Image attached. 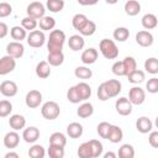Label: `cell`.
<instances>
[{"label":"cell","instance_id":"cell-35","mask_svg":"<svg viewBox=\"0 0 158 158\" xmlns=\"http://www.w3.org/2000/svg\"><path fill=\"white\" fill-rule=\"evenodd\" d=\"M88 17L84 15V14H75L74 16H73V19H72V26L74 27V30H77V31H79V30H81V27L88 22Z\"/></svg>","mask_w":158,"mask_h":158},{"label":"cell","instance_id":"cell-58","mask_svg":"<svg viewBox=\"0 0 158 158\" xmlns=\"http://www.w3.org/2000/svg\"><path fill=\"white\" fill-rule=\"evenodd\" d=\"M154 126L158 128V116H157V117H156V120H154Z\"/></svg>","mask_w":158,"mask_h":158},{"label":"cell","instance_id":"cell-7","mask_svg":"<svg viewBox=\"0 0 158 158\" xmlns=\"http://www.w3.org/2000/svg\"><path fill=\"white\" fill-rule=\"evenodd\" d=\"M16 68V58L6 54L0 59V75H6Z\"/></svg>","mask_w":158,"mask_h":158},{"label":"cell","instance_id":"cell-2","mask_svg":"<svg viewBox=\"0 0 158 158\" xmlns=\"http://www.w3.org/2000/svg\"><path fill=\"white\" fill-rule=\"evenodd\" d=\"M99 49L106 59H116L118 57V48L115 41L112 40H109V38L101 40L99 43Z\"/></svg>","mask_w":158,"mask_h":158},{"label":"cell","instance_id":"cell-30","mask_svg":"<svg viewBox=\"0 0 158 158\" xmlns=\"http://www.w3.org/2000/svg\"><path fill=\"white\" fill-rule=\"evenodd\" d=\"M112 36H114V40L115 41H117V42H125L130 37V30L126 28V27H117V28H115Z\"/></svg>","mask_w":158,"mask_h":158},{"label":"cell","instance_id":"cell-3","mask_svg":"<svg viewBox=\"0 0 158 158\" xmlns=\"http://www.w3.org/2000/svg\"><path fill=\"white\" fill-rule=\"evenodd\" d=\"M60 114V107L56 101H46L41 107V115L46 120H56Z\"/></svg>","mask_w":158,"mask_h":158},{"label":"cell","instance_id":"cell-8","mask_svg":"<svg viewBox=\"0 0 158 158\" xmlns=\"http://www.w3.org/2000/svg\"><path fill=\"white\" fill-rule=\"evenodd\" d=\"M132 106H133V104L130 101V99H127L125 96L118 98L115 102V109H116L117 114H120L122 116H128L132 112Z\"/></svg>","mask_w":158,"mask_h":158},{"label":"cell","instance_id":"cell-19","mask_svg":"<svg viewBox=\"0 0 158 158\" xmlns=\"http://www.w3.org/2000/svg\"><path fill=\"white\" fill-rule=\"evenodd\" d=\"M68 46H69V48H70L72 51H74V52L80 51V49H83L84 46H85V40H84V37H83L81 35H73V36H70L69 40H68Z\"/></svg>","mask_w":158,"mask_h":158},{"label":"cell","instance_id":"cell-48","mask_svg":"<svg viewBox=\"0 0 158 158\" xmlns=\"http://www.w3.org/2000/svg\"><path fill=\"white\" fill-rule=\"evenodd\" d=\"M111 70H112V73H114L115 75H117V77H123V75H126L123 60H116V62L112 64Z\"/></svg>","mask_w":158,"mask_h":158},{"label":"cell","instance_id":"cell-42","mask_svg":"<svg viewBox=\"0 0 158 158\" xmlns=\"http://www.w3.org/2000/svg\"><path fill=\"white\" fill-rule=\"evenodd\" d=\"M110 128H111V123H109V122H106V121H102V122H100V123L98 125V127H96V132H98V135H99L101 138L107 139Z\"/></svg>","mask_w":158,"mask_h":158},{"label":"cell","instance_id":"cell-5","mask_svg":"<svg viewBox=\"0 0 158 158\" xmlns=\"http://www.w3.org/2000/svg\"><path fill=\"white\" fill-rule=\"evenodd\" d=\"M102 84H104V88L106 90V94H107L109 99L117 96L121 93V90H122L121 81L117 80V79H109V80L104 81Z\"/></svg>","mask_w":158,"mask_h":158},{"label":"cell","instance_id":"cell-13","mask_svg":"<svg viewBox=\"0 0 158 158\" xmlns=\"http://www.w3.org/2000/svg\"><path fill=\"white\" fill-rule=\"evenodd\" d=\"M136 42L141 47H151L154 42V38H153V35L149 31L142 30V31H138L136 33Z\"/></svg>","mask_w":158,"mask_h":158},{"label":"cell","instance_id":"cell-4","mask_svg":"<svg viewBox=\"0 0 158 158\" xmlns=\"http://www.w3.org/2000/svg\"><path fill=\"white\" fill-rule=\"evenodd\" d=\"M46 36L42 30H33L27 35V43L32 48H40L44 44Z\"/></svg>","mask_w":158,"mask_h":158},{"label":"cell","instance_id":"cell-41","mask_svg":"<svg viewBox=\"0 0 158 158\" xmlns=\"http://www.w3.org/2000/svg\"><path fill=\"white\" fill-rule=\"evenodd\" d=\"M28 156L31 158H43L46 156V151H44L43 146H41V144H33L28 149Z\"/></svg>","mask_w":158,"mask_h":158},{"label":"cell","instance_id":"cell-27","mask_svg":"<svg viewBox=\"0 0 158 158\" xmlns=\"http://www.w3.org/2000/svg\"><path fill=\"white\" fill-rule=\"evenodd\" d=\"M10 36L14 41L22 42L25 38H27V32L22 26H14L10 30Z\"/></svg>","mask_w":158,"mask_h":158},{"label":"cell","instance_id":"cell-52","mask_svg":"<svg viewBox=\"0 0 158 158\" xmlns=\"http://www.w3.org/2000/svg\"><path fill=\"white\" fill-rule=\"evenodd\" d=\"M96 94H98V99H99V100H101V101H106V100H109V96H107V94H106V90H105L102 83L98 86V91H96Z\"/></svg>","mask_w":158,"mask_h":158},{"label":"cell","instance_id":"cell-44","mask_svg":"<svg viewBox=\"0 0 158 158\" xmlns=\"http://www.w3.org/2000/svg\"><path fill=\"white\" fill-rule=\"evenodd\" d=\"M48 156L51 158H63L64 157V147L49 144V147H48Z\"/></svg>","mask_w":158,"mask_h":158},{"label":"cell","instance_id":"cell-36","mask_svg":"<svg viewBox=\"0 0 158 158\" xmlns=\"http://www.w3.org/2000/svg\"><path fill=\"white\" fill-rule=\"evenodd\" d=\"M127 78H128V81L132 83V84H141L142 81H144L146 74H144L143 70L136 69V70H133L132 73H130V74L127 75Z\"/></svg>","mask_w":158,"mask_h":158},{"label":"cell","instance_id":"cell-28","mask_svg":"<svg viewBox=\"0 0 158 158\" xmlns=\"http://www.w3.org/2000/svg\"><path fill=\"white\" fill-rule=\"evenodd\" d=\"M38 26L42 31H52L56 26V20L52 16H43L38 21Z\"/></svg>","mask_w":158,"mask_h":158},{"label":"cell","instance_id":"cell-55","mask_svg":"<svg viewBox=\"0 0 158 158\" xmlns=\"http://www.w3.org/2000/svg\"><path fill=\"white\" fill-rule=\"evenodd\" d=\"M5 158H19V153H16V152H7L5 154Z\"/></svg>","mask_w":158,"mask_h":158},{"label":"cell","instance_id":"cell-15","mask_svg":"<svg viewBox=\"0 0 158 158\" xmlns=\"http://www.w3.org/2000/svg\"><path fill=\"white\" fill-rule=\"evenodd\" d=\"M20 143V135L14 130V131H10L5 135L4 137V146L9 149H14L19 146Z\"/></svg>","mask_w":158,"mask_h":158},{"label":"cell","instance_id":"cell-51","mask_svg":"<svg viewBox=\"0 0 158 158\" xmlns=\"http://www.w3.org/2000/svg\"><path fill=\"white\" fill-rule=\"evenodd\" d=\"M148 142L153 148H158V131H151L149 132Z\"/></svg>","mask_w":158,"mask_h":158},{"label":"cell","instance_id":"cell-6","mask_svg":"<svg viewBox=\"0 0 158 158\" xmlns=\"http://www.w3.org/2000/svg\"><path fill=\"white\" fill-rule=\"evenodd\" d=\"M46 9H47V7H46L42 2H40V1H33V2H31V4L27 6L26 12H27L28 16L40 20V19H42L43 16H46V15H44V14H46Z\"/></svg>","mask_w":158,"mask_h":158},{"label":"cell","instance_id":"cell-45","mask_svg":"<svg viewBox=\"0 0 158 158\" xmlns=\"http://www.w3.org/2000/svg\"><path fill=\"white\" fill-rule=\"evenodd\" d=\"M123 65H125V70H126V77L132 73L133 70L137 69V62L133 57H125L123 59Z\"/></svg>","mask_w":158,"mask_h":158},{"label":"cell","instance_id":"cell-50","mask_svg":"<svg viewBox=\"0 0 158 158\" xmlns=\"http://www.w3.org/2000/svg\"><path fill=\"white\" fill-rule=\"evenodd\" d=\"M11 12H12V6L10 5V4H7V2H0V17L1 19H4V17H6V16H9V15H11Z\"/></svg>","mask_w":158,"mask_h":158},{"label":"cell","instance_id":"cell-43","mask_svg":"<svg viewBox=\"0 0 158 158\" xmlns=\"http://www.w3.org/2000/svg\"><path fill=\"white\" fill-rule=\"evenodd\" d=\"M89 143H90V147H91V151H93V158L100 157L102 154V151H104L102 143L98 139H90Z\"/></svg>","mask_w":158,"mask_h":158},{"label":"cell","instance_id":"cell-1","mask_svg":"<svg viewBox=\"0 0 158 158\" xmlns=\"http://www.w3.org/2000/svg\"><path fill=\"white\" fill-rule=\"evenodd\" d=\"M64 42H65V33L62 30H52L49 33L48 43H47L48 53L62 52Z\"/></svg>","mask_w":158,"mask_h":158},{"label":"cell","instance_id":"cell-57","mask_svg":"<svg viewBox=\"0 0 158 158\" xmlns=\"http://www.w3.org/2000/svg\"><path fill=\"white\" fill-rule=\"evenodd\" d=\"M106 1V4H110V5H114V4H116L118 0H105Z\"/></svg>","mask_w":158,"mask_h":158},{"label":"cell","instance_id":"cell-29","mask_svg":"<svg viewBox=\"0 0 158 158\" xmlns=\"http://www.w3.org/2000/svg\"><path fill=\"white\" fill-rule=\"evenodd\" d=\"M49 144L65 147V144H67V137H65V135L62 133V132H53L51 135V137H49Z\"/></svg>","mask_w":158,"mask_h":158},{"label":"cell","instance_id":"cell-33","mask_svg":"<svg viewBox=\"0 0 158 158\" xmlns=\"http://www.w3.org/2000/svg\"><path fill=\"white\" fill-rule=\"evenodd\" d=\"M118 157L120 158H133L135 157V148L132 144L125 143L118 148Z\"/></svg>","mask_w":158,"mask_h":158},{"label":"cell","instance_id":"cell-9","mask_svg":"<svg viewBox=\"0 0 158 158\" xmlns=\"http://www.w3.org/2000/svg\"><path fill=\"white\" fill-rule=\"evenodd\" d=\"M128 99L133 105H142L146 100V91L139 86H132L128 91Z\"/></svg>","mask_w":158,"mask_h":158},{"label":"cell","instance_id":"cell-22","mask_svg":"<svg viewBox=\"0 0 158 158\" xmlns=\"http://www.w3.org/2000/svg\"><path fill=\"white\" fill-rule=\"evenodd\" d=\"M75 89H77V91H78L81 101H86L91 96V86L88 83H85V81L78 83L75 85Z\"/></svg>","mask_w":158,"mask_h":158},{"label":"cell","instance_id":"cell-39","mask_svg":"<svg viewBox=\"0 0 158 158\" xmlns=\"http://www.w3.org/2000/svg\"><path fill=\"white\" fill-rule=\"evenodd\" d=\"M37 25H38L37 19L31 17V16H28V15L21 20V26H22L26 31H30V32H31V31H33V30L37 27Z\"/></svg>","mask_w":158,"mask_h":158},{"label":"cell","instance_id":"cell-20","mask_svg":"<svg viewBox=\"0 0 158 158\" xmlns=\"http://www.w3.org/2000/svg\"><path fill=\"white\" fill-rule=\"evenodd\" d=\"M51 64L47 60H42L36 65V75L41 79H47L51 75Z\"/></svg>","mask_w":158,"mask_h":158},{"label":"cell","instance_id":"cell-32","mask_svg":"<svg viewBox=\"0 0 158 158\" xmlns=\"http://www.w3.org/2000/svg\"><path fill=\"white\" fill-rule=\"evenodd\" d=\"M74 75H75L78 79L86 80V79H90V78L93 77V72H91V69H89L88 67L80 65V67H77V68L74 69Z\"/></svg>","mask_w":158,"mask_h":158},{"label":"cell","instance_id":"cell-23","mask_svg":"<svg viewBox=\"0 0 158 158\" xmlns=\"http://www.w3.org/2000/svg\"><path fill=\"white\" fill-rule=\"evenodd\" d=\"M123 10L128 16H136L141 12V4L137 0H128L125 2Z\"/></svg>","mask_w":158,"mask_h":158},{"label":"cell","instance_id":"cell-49","mask_svg":"<svg viewBox=\"0 0 158 158\" xmlns=\"http://www.w3.org/2000/svg\"><path fill=\"white\" fill-rule=\"evenodd\" d=\"M146 90L151 94L158 93V78L153 77V78L148 79V81L146 83Z\"/></svg>","mask_w":158,"mask_h":158},{"label":"cell","instance_id":"cell-54","mask_svg":"<svg viewBox=\"0 0 158 158\" xmlns=\"http://www.w3.org/2000/svg\"><path fill=\"white\" fill-rule=\"evenodd\" d=\"M78 4L83 5V6H91V5H95L99 2V0H77Z\"/></svg>","mask_w":158,"mask_h":158},{"label":"cell","instance_id":"cell-31","mask_svg":"<svg viewBox=\"0 0 158 158\" xmlns=\"http://www.w3.org/2000/svg\"><path fill=\"white\" fill-rule=\"evenodd\" d=\"M47 62H48L52 67H59V65H62L63 62H64V54H63V52H58V53H48Z\"/></svg>","mask_w":158,"mask_h":158},{"label":"cell","instance_id":"cell-14","mask_svg":"<svg viewBox=\"0 0 158 158\" xmlns=\"http://www.w3.org/2000/svg\"><path fill=\"white\" fill-rule=\"evenodd\" d=\"M22 138L26 143H35L40 138V130L35 126H30L27 128H23Z\"/></svg>","mask_w":158,"mask_h":158},{"label":"cell","instance_id":"cell-17","mask_svg":"<svg viewBox=\"0 0 158 158\" xmlns=\"http://www.w3.org/2000/svg\"><path fill=\"white\" fill-rule=\"evenodd\" d=\"M136 128L141 133H149L153 128V122L147 116H141L136 121Z\"/></svg>","mask_w":158,"mask_h":158},{"label":"cell","instance_id":"cell-12","mask_svg":"<svg viewBox=\"0 0 158 158\" xmlns=\"http://www.w3.org/2000/svg\"><path fill=\"white\" fill-rule=\"evenodd\" d=\"M19 91V88H17V84L12 80H4L1 84H0V93L6 96V98H12L17 94Z\"/></svg>","mask_w":158,"mask_h":158},{"label":"cell","instance_id":"cell-53","mask_svg":"<svg viewBox=\"0 0 158 158\" xmlns=\"http://www.w3.org/2000/svg\"><path fill=\"white\" fill-rule=\"evenodd\" d=\"M9 32V28H7V25L5 22H0V38H4Z\"/></svg>","mask_w":158,"mask_h":158},{"label":"cell","instance_id":"cell-56","mask_svg":"<svg viewBox=\"0 0 158 158\" xmlns=\"http://www.w3.org/2000/svg\"><path fill=\"white\" fill-rule=\"evenodd\" d=\"M104 158H116V153H114V152H106L104 154Z\"/></svg>","mask_w":158,"mask_h":158},{"label":"cell","instance_id":"cell-38","mask_svg":"<svg viewBox=\"0 0 158 158\" xmlns=\"http://www.w3.org/2000/svg\"><path fill=\"white\" fill-rule=\"evenodd\" d=\"M77 153H78V157H80V158H93V151H91V147H90L89 141L81 143L79 146Z\"/></svg>","mask_w":158,"mask_h":158},{"label":"cell","instance_id":"cell-34","mask_svg":"<svg viewBox=\"0 0 158 158\" xmlns=\"http://www.w3.org/2000/svg\"><path fill=\"white\" fill-rule=\"evenodd\" d=\"M144 69L149 74H158V58L151 57L144 60Z\"/></svg>","mask_w":158,"mask_h":158},{"label":"cell","instance_id":"cell-24","mask_svg":"<svg viewBox=\"0 0 158 158\" xmlns=\"http://www.w3.org/2000/svg\"><path fill=\"white\" fill-rule=\"evenodd\" d=\"M93 114H94V106H93L91 102H88V101L80 104L79 107H78V110H77V115L80 118H88Z\"/></svg>","mask_w":158,"mask_h":158},{"label":"cell","instance_id":"cell-46","mask_svg":"<svg viewBox=\"0 0 158 158\" xmlns=\"http://www.w3.org/2000/svg\"><path fill=\"white\" fill-rule=\"evenodd\" d=\"M12 111V104L9 100H1L0 101V117H6Z\"/></svg>","mask_w":158,"mask_h":158},{"label":"cell","instance_id":"cell-47","mask_svg":"<svg viewBox=\"0 0 158 158\" xmlns=\"http://www.w3.org/2000/svg\"><path fill=\"white\" fill-rule=\"evenodd\" d=\"M67 99L72 104H79V102H81V99H80V96H79V94H78V91L75 89V85L74 86H70L68 89V91H67Z\"/></svg>","mask_w":158,"mask_h":158},{"label":"cell","instance_id":"cell-37","mask_svg":"<svg viewBox=\"0 0 158 158\" xmlns=\"http://www.w3.org/2000/svg\"><path fill=\"white\" fill-rule=\"evenodd\" d=\"M46 7L51 12H60L64 7V0H47L46 1Z\"/></svg>","mask_w":158,"mask_h":158},{"label":"cell","instance_id":"cell-21","mask_svg":"<svg viewBox=\"0 0 158 158\" xmlns=\"http://www.w3.org/2000/svg\"><path fill=\"white\" fill-rule=\"evenodd\" d=\"M141 23L146 30H153L158 25V19L154 14H144L141 19Z\"/></svg>","mask_w":158,"mask_h":158},{"label":"cell","instance_id":"cell-18","mask_svg":"<svg viewBox=\"0 0 158 158\" xmlns=\"http://www.w3.org/2000/svg\"><path fill=\"white\" fill-rule=\"evenodd\" d=\"M9 125L12 130L15 131H20V130H23L25 126H26V118L20 115V114H15V115H11L10 118H9Z\"/></svg>","mask_w":158,"mask_h":158},{"label":"cell","instance_id":"cell-25","mask_svg":"<svg viewBox=\"0 0 158 158\" xmlns=\"http://www.w3.org/2000/svg\"><path fill=\"white\" fill-rule=\"evenodd\" d=\"M83 126L79 123V122H72L67 126V135L70 137V138H79L81 137L83 135Z\"/></svg>","mask_w":158,"mask_h":158},{"label":"cell","instance_id":"cell-16","mask_svg":"<svg viewBox=\"0 0 158 158\" xmlns=\"http://www.w3.org/2000/svg\"><path fill=\"white\" fill-rule=\"evenodd\" d=\"M98 57H99V53L95 48L90 47L88 49H85L81 56H80V59L81 62L85 64V65H90V64H94L96 60H98Z\"/></svg>","mask_w":158,"mask_h":158},{"label":"cell","instance_id":"cell-40","mask_svg":"<svg viewBox=\"0 0 158 158\" xmlns=\"http://www.w3.org/2000/svg\"><path fill=\"white\" fill-rule=\"evenodd\" d=\"M96 31V23L91 20H88V22L81 27V30H79V33L81 36H93Z\"/></svg>","mask_w":158,"mask_h":158},{"label":"cell","instance_id":"cell-11","mask_svg":"<svg viewBox=\"0 0 158 158\" xmlns=\"http://www.w3.org/2000/svg\"><path fill=\"white\" fill-rule=\"evenodd\" d=\"M6 53L14 58H21L25 53V47L19 41H12L6 46Z\"/></svg>","mask_w":158,"mask_h":158},{"label":"cell","instance_id":"cell-26","mask_svg":"<svg viewBox=\"0 0 158 158\" xmlns=\"http://www.w3.org/2000/svg\"><path fill=\"white\" fill-rule=\"evenodd\" d=\"M122 138H123V132H122L121 127L120 126H116V125H111V128H110L107 139L111 143H118V142L122 141Z\"/></svg>","mask_w":158,"mask_h":158},{"label":"cell","instance_id":"cell-10","mask_svg":"<svg viewBox=\"0 0 158 158\" xmlns=\"http://www.w3.org/2000/svg\"><path fill=\"white\" fill-rule=\"evenodd\" d=\"M25 102H26V106L30 107V109L38 107L41 105V102H42V94H41V91H38V90H30L26 94Z\"/></svg>","mask_w":158,"mask_h":158}]
</instances>
